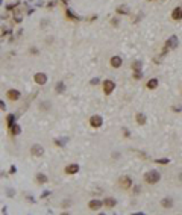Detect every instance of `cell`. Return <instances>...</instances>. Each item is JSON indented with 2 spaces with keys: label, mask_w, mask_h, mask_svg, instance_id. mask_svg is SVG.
<instances>
[{
  "label": "cell",
  "mask_w": 182,
  "mask_h": 215,
  "mask_svg": "<svg viewBox=\"0 0 182 215\" xmlns=\"http://www.w3.org/2000/svg\"><path fill=\"white\" fill-rule=\"evenodd\" d=\"M147 185H155L161 180V173L158 170H149L147 173H144V177H143Z\"/></svg>",
  "instance_id": "6da1fadb"
},
{
  "label": "cell",
  "mask_w": 182,
  "mask_h": 215,
  "mask_svg": "<svg viewBox=\"0 0 182 215\" xmlns=\"http://www.w3.org/2000/svg\"><path fill=\"white\" fill-rule=\"evenodd\" d=\"M179 46V40H178V36L176 35H172L168 40L165 41L164 44V49H162V52H161V56H165L168 53V50H172V49H176Z\"/></svg>",
  "instance_id": "7a4b0ae2"
},
{
  "label": "cell",
  "mask_w": 182,
  "mask_h": 215,
  "mask_svg": "<svg viewBox=\"0 0 182 215\" xmlns=\"http://www.w3.org/2000/svg\"><path fill=\"white\" fill-rule=\"evenodd\" d=\"M102 86H103V94H105V96H111L112 91L115 90V83H114V80H111V79L103 80V82H102Z\"/></svg>",
  "instance_id": "3957f363"
},
{
  "label": "cell",
  "mask_w": 182,
  "mask_h": 215,
  "mask_svg": "<svg viewBox=\"0 0 182 215\" xmlns=\"http://www.w3.org/2000/svg\"><path fill=\"white\" fill-rule=\"evenodd\" d=\"M119 186L122 188V189H131L132 186H134V182H132V179L129 177V176H122V177L119 179Z\"/></svg>",
  "instance_id": "277c9868"
},
{
  "label": "cell",
  "mask_w": 182,
  "mask_h": 215,
  "mask_svg": "<svg viewBox=\"0 0 182 215\" xmlns=\"http://www.w3.org/2000/svg\"><path fill=\"white\" fill-rule=\"evenodd\" d=\"M6 97H8V100H11V102H18V100L21 98V93L18 90L11 88V90L6 91Z\"/></svg>",
  "instance_id": "5b68a950"
},
{
  "label": "cell",
  "mask_w": 182,
  "mask_h": 215,
  "mask_svg": "<svg viewBox=\"0 0 182 215\" xmlns=\"http://www.w3.org/2000/svg\"><path fill=\"white\" fill-rule=\"evenodd\" d=\"M102 124H103V118L100 117V115H91L90 117V126L91 127H94V129H99V127H102Z\"/></svg>",
  "instance_id": "8992f818"
},
{
  "label": "cell",
  "mask_w": 182,
  "mask_h": 215,
  "mask_svg": "<svg viewBox=\"0 0 182 215\" xmlns=\"http://www.w3.org/2000/svg\"><path fill=\"white\" fill-rule=\"evenodd\" d=\"M31 155L35 156V158H41V156L44 155V148H43V146H40V144H33V146L31 147Z\"/></svg>",
  "instance_id": "52a82bcc"
},
{
  "label": "cell",
  "mask_w": 182,
  "mask_h": 215,
  "mask_svg": "<svg viewBox=\"0 0 182 215\" xmlns=\"http://www.w3.org/2000/svg\"><path fill=\"white\" fill-rule=\"evenodd\" d=\"M79 164H68V165L64 168V173L68 174V176H73V174H77L79 173Z\"/></svg>",
  "instance_id": "ba28073f"
},
{
  "label": "cell",
  "mask_w": 182,
  "mask_h": 215,
  "mask_svg": "<svg viewBox=\"0 0 182 215\" xmlns=\"http://www.w3.org/2000/svg\"><path fill=\"white\" fill-rule=\"evenodd\" d=\"M33 80H35L36 85H46L47 83V74H44V73H35Z\"/></svg>",
  "instance_id": "9c48e42d"
},
{
  "label": "cell",
  "mask_w": 182,
  "mask_h": 215,
  "mask_svg": "<svg viewBox=\"0 0 182 215\" xmlns=\"http://www.w3.org/2000/svg\"><path fill=\"white\" fill-rule=\"evenodd\" d=\"M103 206V200H97V198H93L88 201V208L91 211H99L100 208Z\"/></svg>",
  "instance_id": "30bf717a"
},
{
  "label": "cell",
  "mask_w": 182,
  "mask_h": 215,
  "mask_svg": "<svg viewBox=\"0 0 182 215\" xmlns=\"http://www.w3.org/2000/svg\"><path fill=\"white\" fill-rule=\"evenodd\" d=\"M109 65H111L112 68H120V67L123 65V59H122L120 56H112V58L109 59Z\"/></svg>",
  "instance_id": "8fae6325"
},
{
  "label": "cell",
  "mask_w": 182,
  "mask_h": 215,
  "mask_svg": "<svg viewBox=\"0 0 182 215\" xmlns=\"http://www.w3.org/2000/svg\"><path fill=\"white\" fill-rule=\"evenodd\" d=\"M158 85H159V80H158L157 77H152V79H149V80H147L146 88H147V90H157Z\"/></svg>",
  "instance_id": "7c38bea8"
},
{
  "label": "cell",
  "mask_w": 182,
  "mask_h": 215,
  "mask_svg": "<svg viewBox=\"0 0 182 215\" xmlns=\"http://www.w3.org/2000/svg\"><path fill=\"white\" fill-rule=\"evenodd\" d=\"M15 118H17L15 114H8V115H6V127H8V130L15 124Z\"/></svg>",
  "instance_id": "4fadbf2b"
},
{
  "label": "cell",
  "mask_w": 182,
  "mask_h": 215,
  "mask_svg": "<svg viewBox=\"0 0 182 215\" xmlns=\"http://www.w3.org/2000/svg\"><path fill=\"white\" fill-rule=\"evenodd\" d=\"M172 18L173 20H182V6H176L172 11Z\"/></svg>",
  "instance_id": "5bb4252c"
},
{
  "label": "cell",
  "mask_w": 182,
  "mask_h": 215,
  "mask_svg": "<svg viewBox=\"0 0 182 215\" xmlns=\"http://www.w3.org/2000/svg\"><path fill=\"white\" fill-rule=\"evenodd\" d=\"M161 206L165 208V209H170V208L173 206V198H172V197H164V198L161 200Z\"/></svg>",
  "instance_id": "9a60e30c"
},
{
  "label": "cell",
  "mask_w": 182,
  "mask_h": 215,
  "mask_svg": "<svg viewBox=\"0 0 182 215\" xmlns=\"http://www.w3.org/2000/svg\"><path fill=\"white\" fill-rule=\"evenodd\" d=\"M117 205V200L114 197H106V198H103V206H106V208H114Z\"/></svg>",
  "instance_id": "2e32d148"
},
{
  "label": "cell",
  "mask_w": 182,
  "mask_h": 215,
  "mask_svg": "<svg viewBox=\"0 0 182 215\" xmlns=\"http://www.w3.org/2000/svg\"><path fill=\"white\" fill-rule=\"evenodd\" d=\"M135 121H137V124L143 126V124H146L147 118H146V115H144L143 112H137V115H135Z\"/></svg>",
  "instance_id": "e0dca14e"
},
{
  "label": "cell",
  "mask_w": 182,
  "mask_h": 215,
  "mask_svg": "<svg viewBox=\"0 0 182 215\" xmlns=\"http://www.w3.org/2000/svg\"><path fill=\"white\" fill-rule=\"evenodd\" d=\"M20 133H21V127H20V124L15 123V124L9 129V135H11V136H17V135H20Z\"/></svg>",
  "instance_id": "ac0fdd59"
},
{
  "label": "cell",
  "mask_w": 182,
  "mask_h": 215,
  "mask_svg": "<svg viewBox=\"0 0 182 215\" xmlns=\"http://www.w3.org/2000/svg\"><path fill=\"white\" fill-rule=\"evenodd\" d=\"M35 180H36V183H40V185H43V183H47V182H49L47 176H46V174H43V173H38V174L35 176Z\"/></svg>",
  "instance_id": "d6986e66"
},
{
  "label": "cell",
  "mask_w": 182,
  "mask_h": 215,
  "mask_svg": "<svg viewBox=\"0 0 182 215\" xmlns=\"http://www.w3.org/2000/svg\"><path fill=\"white\" fill-rule=\"evenodd\" d=\"M66 17H67V18H70V20H74V21H79V20H81V17H79V15H76V14H74V12H73L70 8H67V9H66Z\"/></svg>",
  "instance_id": "ffe728a7"
},
{
  "label": "cell",
  "mask_w": 182,
  "mask_h": 215,
  "mask_svg": "<svg viewBox=\"0 0 182 215\" xmlns=\"http://www.w3.org/2000/svg\"><path fill=\"white\" fill-rule=\"evenodd\" d=\"M115 12H117V14H120V15H127L129 14V8L126 5H120L119 8L115 9Z\"/></svg>",
  "instance_id": "44dd1931"
},
{
  "label": "cell",
  "mask_w": 182,
  "mask_h": 215,
  "mask_svg": "<svg viewBox=\"0 0 182 215\" xmlns=\"http://www.w3.org/2000/svg\"><path fill=\"white\" fill-rule=\"evenodd\" d=\"M64 91H66V83H64V82H58L55 85V93L56 94H62Z\"/></svg>",
  "instance_id": "7402d4cb"
},
{
  "label": "cell",
  "mask_w": 182,
  "mask_h": 215,
  "mask_svg": "<svg viewBox=\"0 0 182 215\" xmlns=\"http://www.w3.org/2000/svg\"><path fill=\"white\" fill-rule=\"evenodd\" d=\"M67 141H68L67 138H55V140H53L55 146H58V147H64L67 144Z\"/></svg>",
  "instance_id": "603a6c76"
},
{
  "label": "cell",
  "mask_w": 182,
  "mask_h": 215,
  "mask_svg": "<svg viewBox=\"0 0 182 215\" xmlns=\"http://www.w3.org/2000/svg\"><path fill=\"white\" fill-rule=\"evenodd\" d=\"M141 67H143L141 61H134V62H132V65H131L132 71H141Z\"/></svg>",
  "instance_id": "cb8c5ba5"
},
{
  "label": "cell",
  "mask_w": 182,
  "mask_h": 215,
  "mask_svg": "<svg viewBox=\"0 0 182 215\" xmlns=\"http://www.w3.org/2000/svg\"><path fill=\"white\" fill-rule=\"evenodd\" d=\"M21 20H23V15H21V12L17 9V11H14V21L15 23H21Z\"/></svg>",
  "instance_id": "d4e9b609"
},
{
  "label": "cell",
  "mask_w": 182,
  "mask_h": 215,
  "mask_svg": "<svg viewBox=\"0 0 182 215\" xmlns=\"http://www.w3.org/2000/svg\"><path fill=\"white\" fill-rule=\"evenodd\" d=\"M132 77H134L135 80H141V79H143V71H134V73H132Z\"/></svg>",
  "instance_id": "484cf974"
},
{
  "label": "cell",
  "mask_w": 182,
  "mask_h": 215,
  "mask_svg": "<svg viewBox=\"0 0 182 215\" xmlns=\"http://www.w3.org/2000/svg\"><path fill=\"white\" fill-rule=\"evenodd\" d=\"M18 0H17V2H14V3H9V5H6V11H12V9H15L17 6H18Z\"/></svg>",
  "instance_id": "4316f807"
},
{
  "label": "cell",
  "mask_w": 182,
  "mask_h": 215,
  "mask_svg": "<svg viewBox=\"0 0 182 215\" xmlns=\"http://www.w3.org/2000/svg\"><path fill=\"white\" fill-rule=\"evenodd\" d=\"M155 162H157V164H161V165H165V164H168L170 161L165 158V159H155Z\"/></svg>",
  "instance_id": "83f0119b"
},
{
  "label": "cell",
  "mask_w": 182,
  "mask_h": 215,
  "mask_svg": "<svg viewBox=\"0 0 182 215\" xmlns=\"http://www.w3.org/2000/svg\"><path fill=\"white\" fill-rule=\"evenodd\" d=\"M119 23H120V21H119V18H115V17H114V18H111V26H115V28H117V26H119Z\"/></svg>",
  "instance_id": "f1b7e54d"
},
{
  "label": "cell",
  "mask_w": 182,
  "mask_h": 215,
  "mask_svg": "<svg viewBox=\"0 0 182 215\" xmlns=\"http://www.w3.org/2000/svg\"><path fill=\"white\" fill-rule=\"evenodd\" d=\"M140 193H141V186H140V185H135V186H134V194L138 195Z\"/></svg>",
  "instance_id": "f546056e"
},
{
  "label": "cell",
  "mask_w": 182,
  "mask_h": 215,
  "mask_svg": "<svg viewBox=\"0 0 182 215\" xmlns=\"http://www.w3.org/2000/svg\"><path fill=\"white\" fill-rule=\"evenodd\" d=\"M6 194H8V197H14V189H12V188H8Z\"/></svg>",
  "instance_id": "4dcf8cb0"
},
{
  "label": "cell",
  "mask_w": 182,
  "mask_h": 215,
  "mask_svg": "<svg viewBox=\"0 0 182 215\" xmlns=\"http://www.w3.org/2000/svg\"><path fill=\"white\" fill-rule=\"evenodd\" d=\"M9 173H11V174H15V173H17V167H15V165H11V170H9Z\"/></svg>",
  "instance_id": "1f68e13d"
},
{
  "label": "cell",
  "mask_w": 182,
  "mask_h": 215,
  "mask_svg": "<svg viewBox=\"0 0 182 215\" xmlns=\"http://www.w3.org/2000/svg\"><path fill=\"white\" fill-rule=\"evenodd\" d=\"M99 82H100V80H99V77H94V79H91V82H90V83H91V85H97Z\"/></svg>",
  "instance_id": "d6a6232c"
},
{
  "label": "cell",
  "mask_w": 182,
  "mask_h": 215,
  "mask_svg": "<svg viewBox=\"0 0 182 215\" xmlns=\"http://www.w3.org/2000/svg\"><path fill=\"white\" fill-rule=\"evenodd\" d=\"M0 109H2V111H6V105H5L3 100H0Z\"/></svg>",
  "instance_id": "836d02e7"
},
{
  "label": "cell",
  "mask_w": 182,
  "mask_h": 215,
  "mask_svg": "<svg viewBox=\"0 0 182 215\" xmlns=\"http://www.w3.org/2000/svg\"><path fill=\"white\" fill-rule=\"evenodd\" d=\"M50 194H52V193H50V191H44V193H43V194H41V198H46V197H49V195H50Z\"/></svg>",
  "instance_id": "e575fe53"
},
{
  "label": "cell",
  "mask_w": 182,
  "mask_h": 215,
  "mask_svg": "<svg viewBox=\"0 0 182 215\" xmlns=\"http://www.w3.org/2000/svg\"><path fill=\"white\" fill-rule=\"evenodd\" d=\"M123 135H124V136H127V138H129V136H131V132H129V130H127V129H124V127H123Z\"/></svg>",
  "instance_id": "d590c367"
},
{
  "label": "cell",
  "mask_w": 182,
  "mask_h": 215,
  "mask_svg": "<svg viewBox=\"0 0 182 215\" xmlns=\"http://www.w3.org/2000/svg\"><path fill=\"white\" fill-rule=\"evenodd\" d=\"M9 33H11V30H9V29H6V30H3V35H2V36H8Z\"/></svg>",
  "instance_id": "8d00e7d4"
},
{
  "label": "cell",
  "mask_w": 182,
  "mask_h": 215,
  "mask_svg": "<svg viewBox=\"0 0 182 215\" xmlns=\"http://www.w3.org/2000/svg\"><path fill=\"white\" fill-rule=\"evenodd\" d=\"M96 18H97V15H93V17H88L87 20H88V21H94Z\"/></svg>",
  "instance_id": "74e56055"
},
{
  "label": "cell",
  "mask_w": 182,
  "mask_h": 215,
  "mask_svg": "<svg viewBox=\"0 0 182 215\" xmlns=\"http://www.w3.org/2000/svg\"><path fill=\"white\" fill-rule=\"evenodd\" d=\"M55 3H56V2H55V0H52V2H50V3L47 5V6H49V8H53V6H55Z\"/></svg>",
  "instance_id": "f35d334b"
},
{
  "label": "cell",
  "mask_w": 182,
  "mask_h": 215,
  "mask_svg": "<svg viewBox=\"0 0 182 215\" xmlns=\"http://www.w3.org/2000/svg\"><path fill=\"white\" fill-rule=\"evenodd\" d=\"M36 5H38V6H43V5H44V2H43V0H38V3H36Z\"/></svg>",
  "instance_id": "ab89813d"
},
{
  "label": "cell",
  "mask_w": 182,
  "mask_h": 215,
  "mask_svg": "<svg viewBox=\"0 0 182 215\" xmlns=\"http://www.w3.org/2000/svg\"><path fill=\"white\" fill-rule=\"evenodd\" d=\"M173 111H175V112H176V111L179 112V111H182V106H181V108H173Z\"/></svg>",
  "instance_id": "60d3db41"
},
{
  "label": "cell",
  "mask_w": 182,
  "mask_h": 215,
  "mask_svg": "<svg viewBox=\"0 0 182 215\" xmlns=\"http://www.w3.org/2000/svg\"><path fill=\"white\" fill-rule=\"evenodd\" d=\"M61 2H62L64 5H67V3H68V0H61Z\"/></svg>",
  "instance_id": "b9f144b4"
},
{
  "label": "cell",
  "mask_w": 182,
  "mask_h": 215,
  "mask_svg": "<svg viewBox=\"0 0 182 215\" xmlns=\"http://www.w3.org/2000/svg\"><path fill=\"white\" fill-rule=\"evenodd\" d=\"M179 180H181V182H182V173H181V174H179Z\"/></svg>",
  "instance_id": "7bdbcfd3"
},
{
  "label": "cell",
  "mask_w": 182,
  "mask_h": 215,
  "mask_svg": "<svg viewBox=\"0 0 182 215\" xmlns=\"http://www.w3.org/2000/svg\"><path fill=\"white\" fill-rule=\"evenodd\" d=\"M132 215H144V214H143V212H140V214H132Z\"/></svg>",
  "instance_id": "ee69618b"
},
{
  "label": "cell",
  "mask_w": 182,
  "mask_h": 215,
  "mask_svg": "<svg viewBox=\"0 0 182 215\" xmlns=\"http://www.w3.org/2000/svg\"><path fill=\"white\" fill-rule=\"evenodd\" d=\"M147 2H155V0H147Z\"/></svg>",
  "instance_id": "f6af8a7d"
},
{
  "label": "cell",
  "mask_w": 182,
  "mask_h": 215,
  "mask_svg": "<svg viewBox=\"0 0 182 215\" xmlns=\"http://www.w3.org/2000/svg\"><path fill=\"white\" fill-rule=\"evenodd\" d=\"M99 215H105V214H99Z\"/></svg>",
  "instance_id": "bcb514c9"
}]
</instances>
